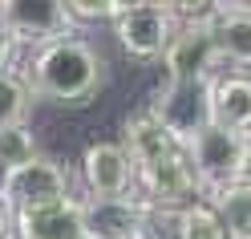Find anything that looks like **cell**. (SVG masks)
I'll return each instance as SVG.
<instances>
[{"label":"cell","mask_w":251,"mask_h":239,"mask_svg":"<svg viewBox=\"0 0 251 239\" xmlns=\"http://www.w3.org/2000/svg\"><path fill=\"white\" fill-rule=\"evenodd\" d=\"M109 81L105 57L81 37H57L49 45H41L28 69V89L33 98L61 106V109H81L89 106Z\"/></svg>","instance_id":"1"},{"label":"cell","mask_w":251,"mask_h":239,"mask_svg":"<svg viewBox=\"0 0 251 239\" xmlns=\"http://www.w3.org/2000/svg\"><path fill=\"white\" fill-rule=\"evenodd\" d=\"M134 195L150 211H178L191 199H202V186H199V174L191 166V158H186V146H175L158 162L134 170Z\"/></svg>","instance_id":"2"},{"label":"cell","mask_w":251,"mask_h":239,"mask_svg":"<svg viewBox=\"0 0 251 239\" xmlns=\"http://www.w3.org/2000/svg\"><path fill=\"white\" fill-rule=\"evenodd\" d=\"M73 195V174L65 162H57L49 154H33L28 162L12 166L4 174V183H0V203L8 207V211H17V207H37V203H53V199H65Z\"/></svg>","instance_id":"3"},{"label":"cell","mask_w":251,"mask_h":239,"mask_svg":"<svg viewBox=\"0 0 251 239\" xmlns=\"http://www.w3.org/2000/svg\"><path fill=\"white\" fill-rule=\"evenodd\" d=\"M150 109L178 142H191L202 126H211V77H195V81H170L154 89Z\"/></svg>","instance_id":"4"},{"label":"cell","mask_w":251,"mask_h":239,"mask_svg":"<svg viewBox=\"0 0 251 239\" xmlns=\"http://www.w3.org/2000/svg\"><path fill=\"white\" fill-rule=\"evenodd\" d=\"M175 28H178V21L170 17L158 0H134V4H122L114 12V37L138 61L162 57V49L175 37Z\"/></svg>","instance_id":"5"},{"label":"cell","mask_w":251,"mask_h":239,"mask_svg":"<svg viewBox=\"0 0 251 239\" xmlns=\"http://www.w3.org/2000/svg\"><path fill=\"white\" fill-rule=\"evenodd\" d=\"M0 25L17 37V45H37V49L77 33L65 0H0Z\"/></svg>","instance_id":"6"},{"label":"cell","mask_w":251,"mask_h":239,"mask_svg":"<svg viewBox=\"0 0 251 239\" xmlns=\"http://www.w3.org/2000/svg\"><path fill=\"white\" fill-rule=\"evenodd\" d=\"M186 146V158L199 174V186H202V199L215 195L219 186L235 183V166H239V154H243V134L235 130H223V126H202V130L182 142Z\"/></svg>","instance_id":"7"},{"label":"cell","mask_w":251,"mask_h":239,"mask_svg":"<svg viewBox=\"0 0 251 239\" xmlns=\"http://www.w3.org/2000/svg\"><path fill=\"white\" fill-rule=\"evenodd\" d=\"M162 65L170 81H195V77H215L223 69V57H219L215 45V28L211 21H191L178 25L170 45L162 49Z\"/></svg>","instance_id":"8"},{"label":"cell","mask_w":251,"mask_h":239,"mask_svg":"<svg viewBox=\"0 0 251 239\" xmlns=\"http://www.w3.org/2000/svg\"><path fill=\"white\" fill-rule=\"evenodd\" d=\"M150 219V207L130 190V195H85L81 199V223L93 239H138Z\"/></svg>","instance_id":"9"},{"label":"cell","mask_w":251,"mask_h":239,"mask_svg":"<svg viewBox=\"0 0 251 239\" xmlns=\"http://www.w3.org/2000/svg\"><path fill=\"white\" fill-rule=\"evenodd\" d=\"M12 227H17V239H81L85 235L81 199L65 195V199H53V203L17 207L12 211Z\"/></svg>","instance_id":"10"},{"label":"cell","mask_w":251,"mask_h":239,"mask_svg":"<svg viewBox=\"0 0 251 239\" xmlns=\"http://www.w3.org/2000/svg\"><path fill=\"white\" fill-rule=\"evenodd\" d=\"M81 186L85 195H130L134 190V162L122 142H89L81 154Z\"/></svg>","instance_id":"11"},{"label":"cell","mask_w":251,"mask_h":239,"mask_svg":"<svg viewBox=\"0 0 251 239\" xmlns=\"http://www.w3.org/2000/svg\"><path fill=\"white\" fill-rule=\"evenodd\" d=\"M211 122L235 134H251V73L219 69L211 77Z\"/></svg>","instance_id":"12"},{"label":"cell","mask_w":251,"mask_h":239,"mask_svg":"<svg viewBox=\"0 0 251 239\" xmlns=\"http://www.w3.org/2000/svg\"><path fill=\"white\" fill-rule=\"evenodd\" d=\"M122 146H126V154H130L134 170H142L150 162H158L162 154H170L175 146H182V142L170 134L166 126L154 118V109L146 106V109H138V114H130L122 122Z\"/></svg>","instance_id":"13"},{"label":"cell","mask_w":251,"mask_h":239,"mask_svg":"<svg viewBox=\"0 0 251 239\" xmlns=\"http://www.w3.org/2000/svg\"><path fill=\"white\" fill-rule=\"evenodd\" d=\"M223 65L251 69V12H219L211 21Z\"/></svg>","instance_id":"14"},{"label":"cell","mask_w":251,"mask_h":239,"mask_svg":"<svg viewBox=\"0 0 251 239\" xmlns=\"http://www.w3.org/2000/svg\"><path fill=\"white\" fill-rule=\"evenodd\" d=\"M207 199L219 211V219H223L227 239H247L251 235V190L247 186L227 183V186H219L215 195H207Z\"/></svg>","instance_id":"15"},{"label":"cell","mask_w":251,"mask_h":239,"mask_svg":"<svg viewBox=\"0 0 251 239\" xmlns=\"http://www.w3.org/2000/svg\"><path fill=\"white\" fill-rule=\"evenodd\" d=\"M175 239H227L223 219L211 207V199H191L175 211Z\"/></svg>","instance_id":"16"},{"label":"cell","mask_w":251,"mask_h":239,"mask_svg":"<svg viewBox=\"0 0 251 239\" xmlns=\"http://www.w3.org/2000/svg\"><path fill=\"white\" fill-rule=\"evenodd\" d=\"M33 154H37V138H33V130H28L25 122L0 126V183H4V174L12 166L28 162Z\"/></svg>","instance_id":"17"},{"label":"cell","mask_w":251,"mask_h":239,"mask_svg":"<svg viewBox=\"0 0 251 239\" xmlns=\"http://www.w3.org/2000/svg\"><path fill=\"white\" fill-rule=\"evenodd\" d=\"M28 106H33V89H28V81L17 77L12 69H4V73H0V126L25 122L28 118Z\"/></svg>","instance_id":"18"},{"label":"cell","mask_w":251,"mask_h":239,"mask_svg":"<svg viewBox=\"0 0 251 239\" xmlns=\"http://www.w3.org/2000/svg\"><path fill=\"white\" fill-rule=\"evenodd\" d=\"M158 4H162L178 25H191V21H215V17H219L215 0H158Z\"/></svg>","instance_id":"19"},{"label":"cell","mask_w":251,"mask_h":239,"mask_svg":"<svg viewBox=\"0 0 251 239\" xmlns=\"http://www.w3.org/2000/svg\"><path fill=\"white\" fill-rule=\"evenodd\" d=\"M65 8L73 12V21H114L122 0H65Z\"/></svg>","instance_id":"20"},{"label":"cell","mask_w":251,"mask_h":239,"mask_svg":"<svg viewBox=\"0 0 251 239\" xmlns=\"http://www.w3.org/2000/svg\"><path fill=\"white\" fill-rule=\"evenodd\" d=\"M17 49H21V45H17V37H12L4 25H0V73H4V69H12V61H17Z\"/></svg>","instance_id":"21"},{"label":"cell","mask_w":251,"mask_h":239,"mask_svg":"<svg viewBox=\"0 0 251 239\" xmlns=\"http://www.w3.org/2000/svg\"><path fill=\"white\" fill-rule=\"evenodd\" d=\"M235 183L251 190V134L243 138V154H239V166H235Z\"/></svg>","instance_id":"22"},{"label":"cell","mask_w":251,"mask_h":239,"mask_svg":"<svg viewBox=\"0 0 251 239\" xmlns=\"http://www.w3.org/2000/svg\"><path fill=\"white\" fill-rule=\"evenodd\" d=\"M0 239H17V227H12V211L0 203Z\"/></svg>","instance_id":"23"},{"label":"cell","mask_w":251,"mask_h":239,"mask_svg":"<svg viewBox=\"0 0 251 239\" xmlns=\"http://www.w3.org/2000/svg\"><path fill=\"white\" fill-rule=\"evenodd\" d=\"M219 12H251V0H215Z\"/></svg>","instance_id":"24"},{"label":"cell","mask_w":251,"mask_h":239,"mask_svg":"<svg viewBox=\"0 0 251 239\" xmlns=\"http://www.w3.org/2000/svg\"><path fill=\"white\" fill-rule=\"evenodd\" d=\"M81 239H93V235H81Z\"/></svg>","instance_id":"25"},{"label":"cell","mask_w":251,"mask_h":239,"mask_svg":"<svg viewBox=\"0 0 251 239\" xmlns=\"http://www.w3.org/2000/svg\"><path fill=\"white\" fill-rule=\"evenodd\" d=\"M247 239H251V235H247Z\"/></svg>","instance_id":"26"}]
</instances>
